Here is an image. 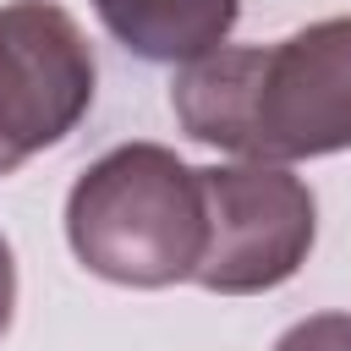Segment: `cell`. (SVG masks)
Instances as JSON below:
<instances>
[{
	"mask_svg": "<svg viewBox=\"0 0 351 351\" xmlns=\"http://www.w3.org/2000/svg\"><path fill=\"white\" fill-rule=\"evenodd\" d=\"M192 143L247 165H296L351 148V16L307 22L280 44H219L170 82Z\"/></svg>",
	"mask_w": 351,
	"mask_h": 351,
	"instance_id": "1",
	"label": "cell"
},
{
	"mask_svg": "<svg viewBox=\"0 0 351 351\" xmlns=\"http://www.w3.org/2000/svg\"><path fill=\"white\" fill-rule=\"evenodd\" d=\"M66 241L99 280L159 291L203 263L208 214L203 176L159 143H121L77 176L66 197Z\"/></svg>",
	"mask_w": 351,
	"mask_h": 351,
	"instance_id": "2",
	"label": "cell"
},
{
	"mask_svg": "<svg viewBox=\"0 0 351 351\" xmlns=\"http://www.w3.org/2000/svg\"><path fill=\"white\" fill-rule=\"evenodd\" d=\"M197 176L208 241L192 280L219 296H258L285 285L318 236V203L307 181L285 165H208Z\"/></svg>",
	"mask_w": 351,
	"mask_h": 351,
	"instance_id": "3",
	"label": "cell"
},
{
	"mask_svg": "<svg viewBox=\"0 0 351 351\" xmlns=\"http://www.w3.org/2000/svg\"><path fill=\"white\" fill-rule=\"evenodd\" d=\"M93 49L55 0L0 5V176L66 143L93 104Z\"/></svg>",
	"mask_w": 351,
	"mask_h": 351,
	"instance_id": "4",
	"label": "cell"
},
{
	"mask_svg": "<svg viewBox=\"0 0 351 351\" xmlns=\"http://www.w3.org/2000/svg\"><path fill=\"white\" fill-rule=\"evenodd\" d=\"M93 11L132 55L192 66L230 38L241 0H93Z\"/></svg>",
	"mask_w": 351,
	"mask_h": 351,
	"instance_id": "5",
	"label": "cell"
},
{
	"mask_svg": "<svg viewBox=\"0 0 351 351\" xmlns=\"http://www.w3.org/2000/svg\"><path fill=\"white\" fill-rule=\"evenodd\" d=\"M274 351H351V313H313L291 324Z\"/></svg>",
	"mask_w": 351,
	"mask_h": 351,
	"instance_id": "6",
	"label": "cell"
},
{
	"mask_svg": "<svg viewBox=\"0 0 351 351\" xmlns=\"http://www.w3.org/2000/svg\"><path fill=\"white\" fill-rule=\"evenodd\" d=\"M11 307H16V258H11V241L0 236V335L11 329Z\"/></svg>",
	"mask_w": 351,
	"mask_h": 351,
	"instance_id": "7",
	"label": "cell"
}]
</instances>
